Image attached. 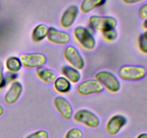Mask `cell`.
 I'll list each match as a JSON object with an SVG mask.
<instances>
[{
    "label": "cell",
    "instance_id": "cell-14",
    "mask_svg": "<svg viewBox=\"0 0 147 138\" xmlns=\"http://www.w3.org/2000/svg\"><path fill=\"white\" fill-rule=\"evenodd\" d=\"M63 76L65 77L73 84L79 83L81 79V73L78 69L70 66H64L61 68Z\"/></svg>",
    "mask_w": 147,
    "mask_h": 138
},
{
    "label": "cell",
    "instance_id": "cell-5",
    "mask_svg": "<svg viewBox=\"0 0 147 138\" xmlns=\"http://www.w3.org/2000/svg\"><path fill=\"white\" fill-rule=\"evenodd\" d=\"M119 76L127 81H139L146 75V70L141 66H124L119 70Z\"/></svg>",
    "mask_w": 147,
    "mask_h": 138
},
{
    "label": "cell",
    "instance_id": "cell-28",
    "mask_svg": "<svg viewBox=\"0 0 147 138\" xmlns=\"http://www.w3.org/2000/svg\"><path fill=\"white\" fill-rule=\"evenodd\" d=\"M136 138H147V133L143 132V133L139 134V135H137V137Z\"/></svg>",
    "mask_w": 147,
    "mask_h": 138
},
{
    "label": "cell",
    "instance_id": "cell-9",
    "mask_svg": "<svg viewBox=\"0 0 147 138\" xmlns=\"http://www.w3.org/2000/svg\"><path fill=\"white\" fill-rule=\"evenodd\" d=\"M56 111L65 120H70L73 116V108L71 103L63 96H57L53 100Z\"/></svg>",
    "mask_w": 147,
    "mask_h": 138
},
{
    "label": "cell",
    "instance_id": "cell-6",
    "mask_svg": "<svg viewBox=\"0 0 147 138\" xmlns=\"http://www.w3.org/2000/svg\"><path fill=\"white\" fill-rule=\"evenodd\" d=\"M22 67L27 69H37L47 63V57L40 53H24L20 56Z\"/></svg>",
    "mask_w": 147,
    "mask_h": 138
},
{
    "label": "cell",
    "instance_id": "cell-19",
    "mask_svg": "<svg viewBox=\"0 0 147 138\" xmlns=\"http://www.w3.org/2000/svg\"><path fill=\"white\" fill-rule=\"evenodd\" d=\"M5 68L9 72L13 73H17L22 68V65L20 57L17 56H9L5 61Z\"/></svg>",
    "mask_w": 147,
    "mask_h": 138
},
{
    "label": "cell",
    "instance_id": "cell-18",
    "mask_svg": "<svg viewBox=\"0 0 147 138\" xmlns=\"http://www.w3.org/2000/svg\"><path fill=\"white\" fill-rule=\"evenodd\" d=\"M106 0H83L80 3V11L83 14H88L93 10L101 7Z\"/></svg>",
    "mask_w": 147,
    "mask_h": 138
},
{
    "label": "cell",
    "instance_id": "cell-26",
    "mask_svg": "<svg viewBox=\"0 0 147 138\" xmlns=\"http://www.w3.org/2000/svg\"><path fill=\"white\" fill-rule=\"evenodd\" d=\"M17 73H10V72H9L8 74H7V76H5V80L7 82L10 81L11 83H12V82L15 81L16 79H17Z\"/></svg>",
    "mask_w": 147,
    "mask_h": 138
},
{
    "label": "cell",
    "instance_id": "cell-1",
    "mask_svg": "<svg viewBox=\"0 0 147 138\" xmlns=\"http://www.w3.org/2000/svg\"><path fill=\"white\" fill-rule=\"evenodd\" d=\"M73 36L76 41L85 50L91 51L96 47V40L90 30L84 26H78L73 30Z\"/></svg>",
    "mask_w": 147,
    "mask_h": 138
},
{
    "label": "cell",
    "instance_id": "cell-7",
    "mask_svg": "<svg viewBox=\"0 0 147 138\" xmlns=\"http://www.w3.org/2000/svg\"><path fill=\"white\" fill-rule=\"evenodd\" d=\"M63 56L69 66L78 69V70H83L85 68L86 62L84 58L79 50L74 46H67L63 51Z\"/></svg>",
    "mask_w": 147,
    "mask_h": 138
},
{
    "label": "cell",
    "instance_id": "cell-16",
    "mask_svg": "<svg viewBox=\"0 0 147 138\" xmlns=\"http://www.w3.org/2000/svg\"><path fill=\"white\" fill-rule=\"evenodd\" d=\"M49 27L45 24H39L33 29L31 38L34 43H40L47 38Z\"/></svg>",
    "mask_w": 147,
    "mask_h": 138
},
{
    "label": "cell",
    "instance_id": "cell-12",
    "mask_svg": "<svg viewBox=\"0 0 147 138\" xmlns=\"http://www.w3.org/2000/svg\"><path fill=\"white\" fill-rule=\"evenodd\" d=\"M23 92V86L20 81L15 80L10 84L4 96V101L7 104L13 105L20 99Z\"/></svg>",
    "mask_w": 147,
    "mask_h": 138
},
{
    "label": "cell",
    "instance_id": "cell-25",
    "mask_svg": "<svg viewBox=\"0 0 147 138\" xmlns=\"http://www.w3.org/2000/svg\"><path fill=\"white\" fill-rule=\"evenodd\" d=\"M139 17L141 20H147V3L144 4L139 10Z\"/></svg>",
    "mask_w": 147,
    "mask_h": 138
},
{
    "label": "cell",
    "instance_id": "cell-2",
    "mask_svg": "<svg viewBox=\"0 0 147 138\" xmlns=\"http://www.w3.org/2000/svg\"><path fill=\"white\" fill-rule=\"evenodd\" d=\"M95 79L111 93H115L120 91V80L112 72L108 70H100L95 74Z\"/></svg>",
    "mask_w": 147,
    "mask_h": 138
},
{
    "label": "cell",
    "instance_id": "cell-23",
    "mask_svg": "<svg viewBox=\"0 0 147 138\" xmlns=\"http://www.w3.org/2000/svg\"><path fill=\"white\" fill-rule=\"evenodd\" d=\"M24 138H49V134L46 130L40 129L30 134Z\"/></svg>",
    "mask_w": 147,
    "mask_h": 138
},
{
    "label": "cell",
    "instance_id": "cell-24",
    "mask_svg": "<svg viewBox=\"0 0 147 138\" xmlns=\"http://www.w3.org/2000/svg\"><path fill=\"white\" fill-rule=\"evenodd\" d=\"M7 84V81L5 80V76L4 73V66L2 63L0 61V89H3Z\"/></svg>",
    "mask_w": 147,
    "mask_h": 138
},
{
    "label": "cell",
    "instance_id": "cell-27",
    "mask_svg": "<svg viewBox=\"0 0 147 138\" xmlns=\"http://www.w3.org/2000/svg\"><path fill=\"white\" fill-rule=\"evenodd\" d=\"M122 2L127 5H132V4H139V3L142 2L144 0H121Z\"/></svg>",
    "mask_w": 147,
    "mask_h": 138
},
{
    "label": "cell",
    "instance_id": "cell-22",
    "mask_svg": "<svg viewBox=\"0 0 147 138\" xmlns=\"http://www.w3.org/2000/svg\"><path fill=\"white\" fill-rule=\"evenodd\" d=\"M138 47L144 54H147V37L143 34H140L138 40Z\"/></svg>",
    "mask_w": 147,
    "mask_h": 138
},
{
    "label": "cell",
    "instance_id": "cell-21",
    "mask_svg": "<svg viewBox=\"0 0 147 138\" xmlns=\"http://www.w3.org/2000/svg\"><path fill=\"white\" fill-rule=\"evenodd\" d=\"M102 35L106 41L114 42L117 39L118 33L116 29H112V30H109L102 32Z\"/></svg>",
    "mask_w": 147,
    "mask_h": 138
},
{
    "label": "cell",
    "instance_id": "cell-30",
    "mask_svg": "<svg viewBox=\"0 0 147 138\" xmlns=\"http://www.w3.org/2000/svg\"><path fill=\"white\" fill-rule=\"evenodd\" d=\"M142 25H143V27L144 29H146V30H147V20H144L143 22V24H142Z\"/></svg>",
    "mask_w": 147,
    "mask_h": 138
},
{
    "label": "cell",
    "instance_id": "cell-13",
    "mask_svg": "<svg viewBox=\"0 0 147 138\" xmlns=\"http://www.w3.org/2000/svg\"><path fill=\"white\" fill-rule=\"evenodd\" d=\"M78 14L79 8L76 5H71L67 7L63 12L60 19V25L62 28H70L74 24Z\"/></svg>",
    "mask_w": 147,
    "mask_h": 138
},
{
    "label": "cell",
    "instance_id": "cell-20",
    "mask_svg": "<svg viewBox=\"0 0 147 138\" xmlns=\"http://www.w3.org/2000/svg\"><path fill=\"white\" fill-rule=\"evenodd\" d=\"M83 134L79 128H71L66 132L64 138H83Z\"/></svg>",
    "mask_w": 147,
    "mask_h": 138
},
{
    "label": "cell",
    "instance_id": "cell-31",
    "mask_svg": "<svg viewBox=\"0 0 147 138\" xmlns=\"http://www.w3.org/2000/svg\"><path fill=\"white\" fill-rule=\"evenodd\" d=\"M144 35L147 37V30H146V31H145L144 32Z\"/></svg>",
    "mask_w": 147,
    "mask_h": 138
},
{
    "label": "cell",
    "instance_id": "cell-10",
    "mask_svg": "<svg viewBox=\"0 0 147 138\" xmlns=\"http://www.w3.org/2000/svg\"><path fill=\"white\" fill-rule=\"evenodd\" d=\"M127 124V119L122 114L112 116L106 124V132L111 136L118 135Z\"/></svg>",
    "mask_w": 147,
    "mask_h": 138
},
{
    "label": "cell",
    "instance_id": "cell-11",
    "mask_svg": "<svg viewBox=\"0 0 147 138\" xmlns=\"http://www.w3.org/2000/svg\"><path fill=\"white\" fill-rule=\"evenodd\" d=\"M47 39L50 43L57 45H66L70 42V36L68 32L54 27H49Z\"/></svg>",
    "mask_w": 147,
    "mask_h": 138
},
{
    "label": "cell",
    "instance_id": "cell-17",
    "mask_svg": "<svg viewBox=\"0 0 147 138\" xmlns=\"http://www.w3.org/2000/svg\"><path fill=\"white\" fill-rule=\"evenodd\" d=\"M53 88L57 93L63 94L70 92L72 88V83L64 76H59L56 78L53 82Z\"/></svg>",
    "mask_w": 147,
    "mask_h": 138
},
{
    "label": "cell",
    "instance_id": "cell-4",
    "mask_svg": "<svg viewBox=\"0 0 147 138\" xmlns=\"http://www.w3.org/2000/svg\"><path fill=\"white\" fill-rule=\"evenodd\" d=\"M73 120L78 124H80L91 129L98 127L100 125V119L98 116L87 109L78 110L73 114Z\"/></svg>",
    "mask_w": 147,
    "mask_h": 138
},
{
    "label": "cell",
    "instance_id": "cell-15",
    "mask_svg": "<svg viewBox=\"0 0 147 138\" xmlns=\"http://www.w3.org/2000/svg\"><path fill=\"white\" fill-rule=\"evenodd\" d=\"M36 75L39 79L45 83H52L57 78V74L52 69L45 67H41L36 69Z\"/></svg>",
    "mask_w": 147,
    "mask_h": 138
},
{
    "label": "cell",
    "instance_id": "cell-3",
    "mask_svg": "<svg viewBox=\"0 0 147 138\" xmlns=\"http://www.w3.org/2000/svg\"><path fill=\"white\" fill-rule=\"evenodd\" d=\"M88 24L93 30L103 32L107 30L116 29L117 20L111 16L92 15L88 19Z\"/></svg>",
    "mask_w": 147,
    "mask_h": 138
},
{
    "label": "cell",
    "instance_id": "cell-29",
    "mask_svg": "<svg viewBox=\"0 0 147 138\" xmlns=\"http://www.w3.org/2000/svg\"><path fill=\"white\" fill-rule=\"evenodd\" d=\"M4 107H3L1 105H0V117H1L3 114H4Z\"/></svg>",
    "mask_w": 147,
    "mask_h": 138
},
{
    "label": "cell",
    "instance_id": "cell-8",
    "mask_svg": "<svg viewBox=\"0 0 147 138\" xmlns=\"http://www.w3.org/2000/svg\"><path fill=\"white\" fill-rule=\"evenodd\" d=\"M103 91V87L96 79H88L79 83L76 87L77 93L83 96L98 94Z\"/></svg>",
    "mask_w": 147,
    "mask_h": 138
}]
</instances>
